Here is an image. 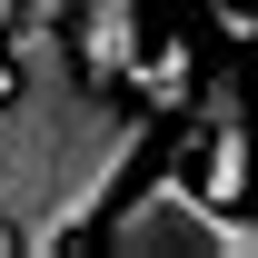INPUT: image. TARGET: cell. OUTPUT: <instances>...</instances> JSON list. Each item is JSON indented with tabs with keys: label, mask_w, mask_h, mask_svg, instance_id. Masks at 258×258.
<instances>
[{
	"label": "cell",
	"mask_w": 258,
	"mask_h": 258,
	"mask_svg": "<svg viewBox=\"0 0 258 258\" xmlns=\"http://www.w3.org/2000/svg\"><path fill=\"white\" fill-rule=\"evenodd\" d=\"M0 50L20 70L0 90V248L60 258L119 209L129 169L149 159V109H119L109 80H90L70 30L50 20H20Z\"/></svg>",
	"instance_id": "cell-1"
},
{
	"label": "cell",
	"mask_w": 258,
	"mask_h": 258,
	"mask_svg": "<svg viewBox=\"0 0 258 258\" xmlns=\"http://www.w3.org/2000/svg\"><path fill=\"white\" fill-rule=\"evenodd\" d=\"M99 238L119 258H248L258 248V228L228 219L189 169H149L139 189H119V209L99 219Z\"/></svg>",
	"instance_id": "cell-2"
},
{
	"label": "cell",
	"mask_w": 258,
	"mask_h": 258,
	"mask_svg": "<svg viewBox=\"0 0 258 258\" xmlns=\"http://www.w3.org/2000/svg\"><path fill=\"white\" fill-rule=\"evenodd\" d=\"M248 169H258V149H248V129H238V80H209L199 90V189L219 199V209H238L248 199Z\"/></svg>",
	"instance_id": "cell-3"
},
{
	"label": "cell",
	"mask_w": 258,
	"mask_h": 258,
	"mask_svg": "<svg viewBox=\"0 0 258 258\" xmlns=\"http://www.w3.org/2000/svg\"><path fill=\"white\" fill-rule=\"evenodd\" d=\"M70 50H80L90 80H119L139 60V0H80L70 10Z\"/></svg>",
	"instance_id": "cell-4"
},
{
	"label": "cell",
	"mask_w": 258,
	"mask_h": 258,
	"mask_svg": "<svg viewBox=\"0 0 258 258\" xmlns=\"http://www.w3.org/2000/svg\"><path fill=\"white\" fill-rule=\"evenodd\" d=\"M129 80H139L149 99H179V90H189V60H179V50H159V60H129Z\"/></svg>",
	"instance_id": "cell-5"
},
{
	"label": "cell",
	"mask_w": 258,
	"mask_h": 258,
	"mask_svg": "<svg viewBox=\"0 0 258 258\" xmlns=\"http://www.w3.org/2000/svg\"><path fill=\"white\" fill-rule=\"evenodd\" d=\"M70 10H80V0H30L20 20H50V30H70Z\"/></svg>",
	"instance_id": "cell-6"
},
{
	"label": "cell",
	"mask_w": 258,
	"mask_h": 258,
	"mask_svg": "<svg viewBox=\"0 0 258 258\" xmlns=\"http://www.w3.org/2000/svg\"><path fill=\"white\" fill-rule=\"evenodd\" d=\"M10 80H20V70H10V50H0V90H10Z\"/></svg>",
	"instance_id": "cell-7"
}]
</instances>
